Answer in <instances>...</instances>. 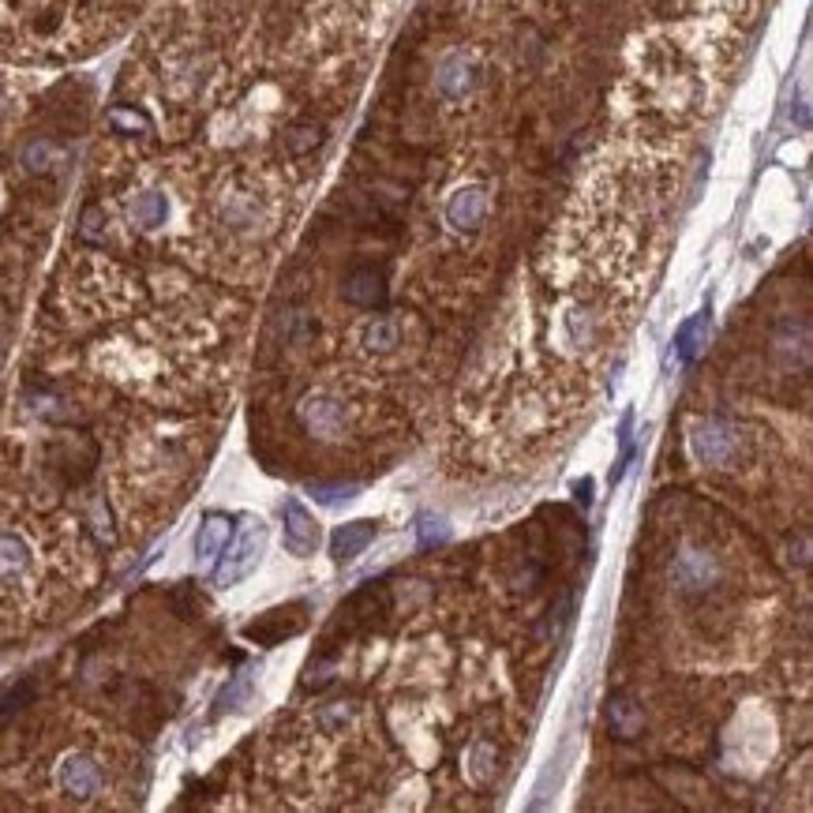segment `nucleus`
<instances>
[{"label":"nucleus","instance_id":"nucleus-6","mask_svg":"<svg viewBox=\"0 0 813 813\" xmlns=\"http://www.w3.org/2000/svg\"><path fill=\"white\" fill-rule=\"evenodd\" d=\"M375 540V521H353V525H341L338 533L330 536V555L338 562L356 559L364 547Z\"/></svg>","mask_w":813,"mask_h":813},{"label":"nucleus","instance_id":"nucleus-1","mask_svg":"<svg viewBox=\"0 0 813 813\" xmlns=\"http://www.w3.org/2000/svg\"><path fill=\"white\" fill-rule=\"evenodd\" d=\"M263 540H267L263 525H259V521H252V525H248V529L240 533L237 544H233V551L225 555L222 566H218L214 581H218V585H237L240 577L252 574L255 562H259V551H263Z\"/></svg>","mask_w":813,"mask_h":813},{"label":"nucleus","instance_id":"nucleus-11","mask_svg":"<svg viewBox=\"0 0 813 813\" xmlns=\"http://www.w3.org/2000/svg\"><path fill=\"white\" fill-rule=\"evenodd\" d=\"M611 727H615L619 739H634L637 727H641V712H637V705H630L626 697H615V701H611Z\"/></svg>","mask_w":813,"mask_h":813},{"label":"nucleus","instance_id":"nucleus-5","mask_svg":"<svg viewBox=\"0 0 813 813\" xmlns=\"http://www.w3.org/2000/svg\"><path fill=\"white\" fill-rule=\"evenodd\" d=\"M229 536H233V521L225 518V514H210V518L203 521L199 536H195V559L203 562V566H210V562L225 551Z\"/></svg>","mask_w":813,"mask_h":813},{"label":"nucleus","instance_id":"nucleus-3","mask_svg":"<svg viewBox=\"0 0 813 813\" xmlns=\"http://www.w3.org/2000/svg\"><path fill=\"white\" fill-rule=\"evenodd\" d=\"M60 787L72 795V799H94L102 791V769L90 761V757H72L64 769H60Z\"/></svg>","mask_w":813,"mask_h":813},{"label":"nucleus","instance_id":"nucleus-12","mask_svg":"<svg viewBox=\"0 0 813 813\" xmlns=\"http://www.w3.org/2000/svg\"><path fill=\"white\" fill-rule=\"evenodd\" d=\"M109 120H113L117 128H124V132H143V128H147V117H139L132 109H113Z\"/></svg>","mask_w":813,"mask_h":813},{"label":"nucleus","instance_id":"nucleus-8","mask_svg":"<svg viewBox=\"0 0 813 813\" xmlns=\"http://www.w3.org/2000/svg\"><path fill=\"white\" fill-rule=\"evenodd\" d=\"M345 300L360 304V308H375L383 300V278L375 270H356L353 278L345 281Z\"/></svg>","mask_w":813,"mask_h":813},{"label":"nucleus","instance_id":"nucleus-10","mask_svg":"<svg viewBox=\"0 0 813 813\" xmlns=\"http://www.w3.org/2000/svg\"><path fill=\"white\" fill-rule=\"evenodd\" d=\"M132 222L143 225V229H154V225L165 222V195L162 192H143L132 199Z\"/></svg>","mask_w":813,"mask_h":813},{"label":"nucleus","instance_id":"nucleus-13","mask_svg":"<svg viewBox=\"0 0 813 813\" xmlns=\"http://www.w3.org/2000/svg\"><path fill=\"white\" fill-rule=\"evenodd\" d=\"M319 491V499H323V503H341V499H349V495H353L356 488H315Z\"/></svg>","mask_w":813,"mask_h":813},{"label":"nucleus","instance_id":"nucleus-4","mask_svg":"<svg viewBox=\"0 0 813 813\" xmlns=\"http://www.w3.org/2000/svg\"><path fill=\"white\" fill-rule=\"evenodd\" d=\"M484 214H488V192L484 188H461L446 207V218L458 229H476L484 222Z\"/></svg>","mask_w":813,"mask_h":813},{"label":"nucleus","instance_id":"nucleus-9","mask_svg":"<svg viewBox=\"0 0 813 813\" xmlns=\"http://www.w3.org/2000/svg\"><path fill=\"white\" fill-rule=\"evenodd\" d=\"M705 330H709V311H701V315H694L690 323L679 330V338H675V345H679V356L682 364H694V356L701 353V345H705Z\"/></svg>","mask_w":813,"mask_h":813},{"label":"nucleus","instance_id":"nucleus-14","mask_svg":"<svg viewBox=\"0 0 813 813\" xmlns=\"http://www.w3.org/2000/svg\"><path fill=\"white\" fill-rule=\"evenodd\" d=\"M420 540H424V547H428V544H435V540H446L443 521H439V529H431V521H424V529H420Z\"/></svg>","mask_w":813,"mask_h":813},{"label":"nucleus","instance_id":"nucleus-2","mask_svg":"<svg viewBox=\"0 0 813 813\" xmlns=\"http://www.w3.org/2000/svg\"><path fill=\"white\" fill-rule=\"evenodd\" d=\"M281 518H285V547H289L293 555H300V559L311 555L315 544H319V525H315V518H311L296 499H289V503L281 506Z\"/></svg>","mask_w":813,"mask_h":813},{"label":"nucleus","instance_id":"nucleus-7","mask_svg":"<svg viewBox=\"0 0 813 813\" xmlns=\"http://www.w3.org/2000/svg\"><path fill=\"white\" fill-rule=\"evenodd\" d=\"M473 64L461 57H446L443 68H439V75H435V83H439V90H443L446 98H465L469 90H473Z\"/></svg>","mask_w":813,"mask_h":813}]
</instances>
